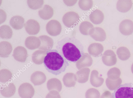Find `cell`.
Listing matches in <instances>:
<instances>
[{"mask_svg": "<svg viewBox=\"0 0 133 98\" xmlns=\"http://www.w3.org/2000/svg\"><path fill=\"white\" fill-rule=\"evenodd\" d=\"M56 48L60 54L69 62L75 63L84 54L83 45L75 37L64 38L58 42Z\"/></svg>", "mask_w": 133, "mask_h": 98, "instance_id": "cell-1", "label": "cell"}, {"mask_svg": "<svg viewBox=\"0 0 133 98\" xmlns=\"http://www.w3.org/2000/svg\"><path fill=\"white\" fill-rule=\"evenodd\" d=\"M43 64L49 72L56 75L64 72L69 65L68 61L56 49L47 51Z\"/></svg>", "mask_w": 133, "mask_h": 98, "instance_id": "cell-2", "label": "cell"}, {"mask_svg": "<svg viewBox=\"0 0 133 98\" xmlns=\"http://www.w3.org/2000/svg\"><path fill=\"white\" fill-rule=\"evenodd\" d=\"M113 98H133V84L126 83L121 84L112 93Z\"/></svg>", "mask_w": 133, "mask_h": 98, "instance_id": "cell-3", "label": "cell"}, {"mask_svg": "<svg viewBox=\"0 0 133 98\" xmlns=\"http://www.w3.org/2000/svg\"><path fill=\"white\" fill-rule=\"evenodd\" d=\"M18 93L21 98H32L34 93V89L30 83H25L19 86L18 90Z\"/></svg>", "mask_w": 133, "mask_h": 98, "instance_id": "cell-4", "label": "cell"}, {"mask_svg": "<svg viewBox=\"0 0 133 98\" xmlns=\"http://www.w3.org/2000/svg\"><path fill=\"white\" fill-rule=\"evenodd\" d=\"M46 28L48 33L53 36L59 34L62 30L60 23L55 20H52L49 21L46 24Z\"/></svg>", "mask_w": 133, "mask_h": 98, "instance_id": "cell-5", "label": "cell"}, {"mask_svg": "<svg viewBox=\"0 0 133 98\" xmlns=\"http://www.w3.org/2000/svg\"><path fill=\"white\" fill-rule=\"evenodd\" d=\"M79 18V16L77 13L70 11L66 13L63 16L62 21L66 26L70 28L77 23Z\"/></svg>", "mask_w": 133, "mask_h": 98, "instance_id": "cell-6", "label": "cell"}, {"mask_svg": "<svg viewBox=\"0 0 133 98\" xmlns=\"http://www.w3.org/2000/svg\"><path fill=\"white\" fill-rule=\"evenodd\" d=\"M24 26L26 31L29 35H35L38 33L40 30L39 24L34 19L28 20Z\"/></svg>", "mask_w": 133, "mask_h": 98, "instance_id": "cell-7", "label": "cell"}, {"mask_svg": "<svg viewBox=\"0 0 133 98\" xmlns=\"http://www.w3.org/2000/svg\"><path fill=\"white\" fill-rule=\"evenodd\" d=\"M119 29L121 33L123 35H130L133 32V22L128 19L123 20L120 23Z\"/></svg>", "mask_w": 133, "mask_h": 98, "instance_id": "cell-8", "label": "cell"}, {"mask_svg": "<svg viewBox=\"0 0 133 98\" xmlns=\"http://www.w3.org/2000/svg\"><path fill=\"white\" fill-rule=\"evenodd\" d=\"M89 34L96 41H103L106 39V33L102 28L96 27L92 28L89 32Z\"/></svg>", "mask_w": 133, "mask_h": 98, "instance_id": "cell-9", "label": "cell"}, {"mask_svg": "<svg viewBox=\"0 0 133 98\" xmlns=\"http://www.w3.org/2000/svg\"><path fill=\"white\" fill-rule=\"evenodd\" d=\"M27 51L23 47L21 46L16 47L14 49L12 56L16 60L21 62L25 61L28 57Z\"/></svg>", "mask_w": 133, "mask_h": 98, "instance_id": "cell-10", "label": "cell"}, {"mask_svg": "<svg viewBox=\"0 0 133 98\" xmlns=\"http://www.w3.org/2000/svg\"><path fill=\"white\" fill-rule=\"evenodd\" d=\"M41 41V44L38 48L39 50L48 51L51 50L54 45V41L51 37L46 35H42L38 37Z\"/></svg>", "mask_w": 133, "mask_h": 98, "instance_id": "cell-11", "label": "cell"}, {"mask_svg": "<svg viewBox=\"0 0 133 98\" xmlns=\"http://www.w3.org/2000/svg\"><path fill=\"white\" fill-rule=\"evenodd\" d=\"M92 62L91 56L88 53H85L76 62V66L77 68L79 70L83 68L90 66Z\"/></svg>", "mask_w": 133, "mask_h": 98, "instance_id": "cell-12", "label": "cell"}, {"mask_svg": "<svg viewBox=\"0 0 133 98\" xmlns=\"http://www.w3.org/2000/svg\"><path fill=\"white\" fill-rule=\"evenodd\" d=\"M103 50V46L99 43L92 44L89 45L88 48V51L89 54L94 57L101 56Z\"/></svg>", "mask_w": 133, "mask_h": 98, "instance_id": "cell-13", "label": "cell"}, {"mask_svg": "<svg viewBox=\"0 0 133 98\" xmlns=\"http://www.w3.org/2000/svg\"><path fill=\"white\" fill-rule=\"evenodd\" d=\"M41 44V41L39 38L34 36L28 37L25 41V45L26 47L31 50L38 48Z\"/></svg>", "mask_w": 133, "mask_h": 98, "instance_id": "cell-14", "label": "cell"}, {"mask_svg": "<svg viewBox=\"0 0 133 98\" xmlns=\"http://www.w3.org/2000/svg\"><path fill=\"white\" fill-rule=\"evenodd\" d=\"M53 14V8L47 4L44 5L42 8L38 11V14L39 17L44 20H48L51 18Z\"/></svg>", "mask_w": 133, "mask_h": 98, "instance_id": "cell-15", "label": "cell"}, {"mask_svg": "<svg viewBox=\"0 0 133 98\" xmlns=\"http://www.w3.org/2000/svg\"><path fill=\"white\" fill-rule=\"evenodd\" d=\"M46 77L45 74L42 72L36 71L31 75V81L35 85H40L45 82Z\"/></svg>", "mask_w": 133, "mask_h": 98, "instance_id": "cell-16", "label": "cell"}, {"mask_svg": "<svg viewBox=\"0 0 133 98\" xmlns=\"http://www.w3.org/2000/svg\"><path fill=\"white\" fill-rule=\"evenodd\" d=\"M90 69L88 68H84L77 71L75 75L77 81L80 83H84L88 80L90 72Z\"/></svg>", "mask_w": 133, "mask_h": 98, "instance_id": "cell-17", "label": "cell"}, {"mask_svg": "<svg viewBox=\"0 0 133 98\" xmlns=\"http://www.w3.org/2000/svg\"><path fill=\"white\" fill-rule=\"evenodd\" d=\"M9 23L13 28L16 30L22 29L25 24L24 18L19 15H15L12 17L10 20Z\"/></svg>", "mask_w": 133, "mask_h": 98, "instance_id": "cell-18", "label": "cell"}, {"mask_svg": "<svg viewBox=\"0 0 133 98\" xmlns=\"http://www.w3.org/2000/svg\"><path fill=\"white\" fill-rule=\"evenodd\" d=\"M12 50L11 44L8 42L3 41L0 42V56L3 58L8 57Z\"/></svg>", "mask_w": 133, "mask_h": 98, "instance_id": "cell-19", "label": "cell"}, {"mask_svg": "<svg viewBox=\"0 0 133 98\" xmlns=\"http://www.w3.org/2000/svg\"><path fill=\"white\" fill-rule=\"evenodd\" d=\"M132 4L131 0H119L116 4V8L120 12L126 13L130 10Z\"/></svg>", "mask_w": 133, "mask_h": 98, "instance_id": "cell-20", "label": "cell"}, {"mask_svg": "<svg viewBox=\"0 0 133 98\" xmlns=\"http://www.w3.org/2000/svg\"><path fill=\"white\" fill-rule=\"evenodd\" d=\"M46 53V51L40 50L35 51L32 55L33 62L36 64H42L43 63L44 58Z\"/></svg>", "mask_w": 133, "mask_h": 98, "instance_id": "cell-21", "label": "cell"}, {"mask_svg": "<svg viewBox=\"0 0 133 98\" xmlns=\"http://www.w3.org/2000/svg\"><path fill=\"white\" fill-rule=\"evenodd\" d=\"M90 21L94 24H96L101 23L104 19L103 12L100 10L96 9L92 12L89 16Z\"/></svg>", "mask_w": 133, "mask_h": 98, "instance_id": "cell-22", "label": "cell"}, {"mask_svg": "<svg viewBox=\"0 0 133 98\" xmlns=\"http://www.w3.org/2000/svg\"><path fill=\"white\" fill-rule=\"evenodd\" d=\"M98 72L96 70H93L91 72L90 82L93 86L98 87L101 86L104 82L103 79L98 76Z\"/></svg>", "mask_w": 133, "mask_h": 98, "instance_id": "cell-23", "label": "cell"}, {"mask_svg": "<svg viewBox=\"0 0 133 98\" xmlns=\"http://www.w3.org/2000/svg\"><path fill=\"white\" fill-rule=\"evenodd\" d=\"M3 87H1L0 92L3 96L10 97L14 95L16 91V88L13 83H10L8 85L5 84Z\"/></svg>", "mask_w": 133, "mask_h": 98, "instance_id": "cell-24", "label": "cell"}, {"mask_svg": "<svg viewBox=\"0 0 133 98\" xmlns=\"http://www.w3.org/2000/svg\"><path fill=\"white\" fill-rule=\"evenodd\" d=\"M63 81L66 87H74L77 81L75 74L72 73H66L63 77Z\"/></svg>", "mask_w": 133, "mask_h": 98, "instance_id": "cell-25", "label": "cell"}, {"mask_svg": "<svg viewBox=\"0 0 133 98\" xmlns=\"http://www.w3.org/2000/svg\"><path fill=\"white\" fill-rule=\"evenodd\" d=\"M12 29L8 25H3L0 27V36L2 39H10L12 36Z\"/></svg>", "mask_w": 133, "mask_h": 98, "instance_id": "cell-26", "label": "cell"}, {"mask_svg": "<svg viewBox=\"0 0 133 98\" xmlns=\"http://www.w3.org/2000/svg\"><path fill=\"white\" fill-rule=\"evenodd\" d=\"M94 27L93 25L90 22L85 21L82 22L79 26V30L82 34L88 35L89 30Z\"/></svg>", "mask_w": 133, "mask_h": 98, "instance_id": "cell-27", "label": "cell"}, {"mask_svg": "<svg viewBox=\"0 0 133 98\" xmlns=\"http://www.w3.org/2000/svg\"><path fill=\"white\" fill-rule=\"evenodd\" d=\"M27 3L29 7L32 9L36 10L41 8L43 6V0H28Z\"/></svg>", "mask_w": 133, "mask_h": 98, "instance_id": "cell-28", "label": "cell"}, {"mask_svg": "<svg viewBox=\"0 0 133 98\" xmlns=\"http://www.w3.org/2000/svg\"><path fill=\"white\" fill-rule=\"evenodd\" d=\"M100 94L99 91L94 88L88 89L85 93L86 98H100Z\"/></svg>", "mask_w": 133, "mask_h": 98, "instance_id": "cell-29", "label": "cell"}, {"mask_svg": "<svg viewBox=\"0 0 133 98\" xmlns=\"http://www.w3.org/2000/svg\"><path fill=\"white\" fill-rule=\"evenodd\" d=\"M78 5L81 9L83 10H87L92 7L93 5L92 0H81L79 1Z\"/></svg>", "mask_w": 133, "mask_h": 98, "instance_id": "cell-30", "label": "cell"}, {"mask_svg": "<svg viewBox=\"0 0 133 98\" xmlns=\"http://www.w3.org/2000/svg\"><path fill=\"white\" fill-rule=\"evenodd\" d=\"M4 73L2 70L0 71V72L2 73V78L0 79V81L2 83H5L8 82L10 79H11L12 77V74L9 70L7 69H3Z\"/></svg>", "mask_w": 133, "mask_h": 98, "instance_id": "cell-31", "label": "cell"}, {"mask_svg": "<svg viewBox=\"0 0 133 98\" xmlns=\"http://www.w3.org/2000/svg\"><path fill=\"white\" fill-rule=\"evenodd\" d=\"M45 98H61L59 92L56 90L50 91L46 95Z\"/></svg>", "mask_w": 133, "mask_h": 98, "instance_id": "cell-32", "label": "cell"}, {"mask_svg": "<svg viewBox=\"0 0 133 98\" xmlns=\"http://www.w3.org/2000/svg\"><path fill=\"white\" fill-rule=\"evenodd\" d=\"M100 98H113V97L112 95L109 91H107L102 94Z\"/></svg>", "mask_w": 133, "mask_h": 98, "instance_id": "cell-33", "label": "cell"}]
</instances>
